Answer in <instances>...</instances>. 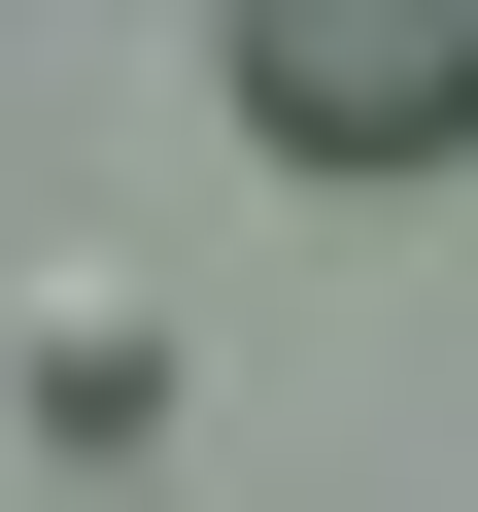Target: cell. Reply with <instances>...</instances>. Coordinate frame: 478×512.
Returning a JSON list of instances; mask_svg holds the SVG:
<instances>
[{"instance_id": "6da1fadb", "label": "cell", "mask_w": 478, "mask_h": 512, "mask_svg": "<svg viewBox=\"0 0 478 512\" xmlns=\"http://www.w3.org/2000/svg\"><path fill=\"white\" fill-rule=\"evenodd\" d=\"M239 137L274 171H444L478 137V0H239Z\"/></svg>"}, {"instance_id": "7a4b0ae2", "label": "cell", "mask_w": 478, "mask_h": 512, "mask_svg": "<svg viewBox=\"0 0 478 512\" xmlns=\"http://www.w3.org/2000/svg\"><path fill=\"white\" fill-rule=\"evenodd\" d=\"M0 376H35V444L103 478V444H171V308L137 274H35V342H0Z\"/></svg>"}]
</instances>
